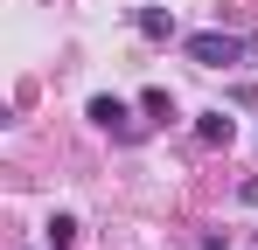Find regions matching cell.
I'll return each mask as SVG.
<instances>
[{
  "mask_svg": "<svg viewBox=\"0 0 258 250\" xmlns=\"http://www.w3.org/2000/svg\"><path fill=\"white\" fill-rule=\"evenodd\" d=\"M181 49H188V63H203V70H237V63H244V35H223V28H203V35H188Z\"/></svg>",
  "mask_w": 258,
  "mask_h": 250,
  "instance_id": "1",
  "label": "cell"
},
{
  "mask_svg": "<svg viewBox=\"0 0 258 250\" xmlns=\"http://www.w3.org/2000/svg\"><path fill=\"white\" fill-rule=\"evenodd\" d=\"M84 118L105 125V132H119V139H133V104H126V97H105V90H98V97L84 104Z\"/></svg>",
  "mask_w": 258,
  "mask_h": 250,
  "instance_id": "2",
  "label": "cell"
},
{
  "mask_svg": "<svg viewBox=\"0 0 258 250\" xmlns=\"http://www.w3.org/2000/svg\"><path fill=\"white\" fill-rule=\"evenodd\" d=\"M196 132H203V146H230V139H237V118H230V111H203Z\"/></svg>",
  "mask_w": 258,
  "mask_h": 250,
  "instance_id": "3",
  "label": "cell"
},
{
  "mask_svg": "<svg viewBox=\"0 0 258 250\" xmlns=\"http://www.w3.org/2000/svg\"><path fill=\"white\" fill-rule=\"evenodd\" d=\"M140 35L147 42H174V14L168 7H140Z\"/></svg>",
  "mask_w": 258,
  "mask_h": 250,
  "instance_id": "4",
  "label": "cell"
},
{
  "mask_svg": "<svg viewBox=\"0 0 258 250\" xmlns=\"http://www.w3.org/2000/svg\"><path fill=\"white\" fill-rule=\"evenodd\" d=\"M77 243V215H49V250H70Z\"/></svg>",
  "mask_w": 258,
  "mask_h": 250,
  "instance_id": "5",
  "label": "cell"
},
{
  "mask_svg": "<svg viewBox=\"0 0 258 250\" xmlns=\"http://www.w3.org/2000/svg\"><path fill=\"white\" fill-rule=\"evenodd\" d=\"M140 111H147V118H174V97L168 90H140Z\"/></svg>",
  "mask_w": 258,
  "mask_h": 250,
  "instance_id": "6",
  "label": "cell"
},
{
  "mask_svg": "<svg viewBox=\"0 0 258 250\" xmlns=\"http://www.w3.org/2000/svg\"><path fill=\"white\" fill-rule=\"evenodd\" d=\"M203 250H230V243H223V236H203Z\"/></svg>",
  "mask_w": 258,
  "mask_h": 250,
  "instance_id": "7",
  "label": "cell"
}]
</instances>
